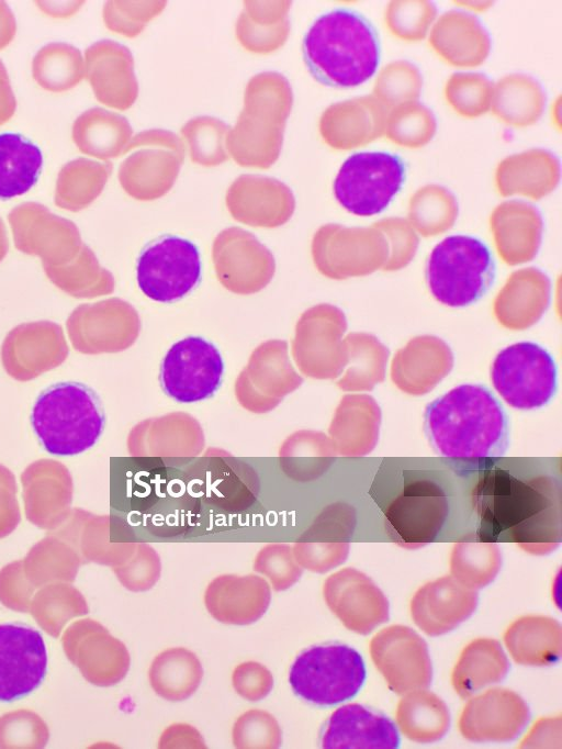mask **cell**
<instances>
[{
  "instance_id": "obj_1",
  "label": "cell",
  "mask_w": 562,
  "mask_h": 749,
  "mask_svg": "<svg viewBox=\"0 0 562 749\" xmlns=\"http://www.w3.org/2000/svg\"><path fill=\"white\" fill-rule=\"evenodd\" d=\"M476 539L515 543L532 555H546L561 541V485L544 472L487 467L471 495Z\"/></svg>"
},
{
  "instance_id": "obj_2",
  "label": "cell",
  "mask_w": 562,
  "mask_h": 749,
  "mask_svg": "<svg viewBox=\"0 0 562 749\" xmlns=\"http://www.w3.org/2000/svg\"><path fill=\"white\" fill-rule=\"evenodd\" d=\"M424 432L437 455L460 462H487L504 456L509 445L507 414L482 384H460L431 401Z\"/></svg>"
},
{
  "instance_id": "obj_3",
  "label": "cell",
  "mask_w": 562,
  "mask_h": 749,
  "mask_svg": "<svg viewBox=\"0 0 562 749\" xmlns=\"http://www.w3.org/2000/svg\"><path fill=\"white\" fill-rule=\"evenodd\" d=\"M304 63L321 83L351 88L378 70L381 44L372 23L361 13L337 8L321 14L302 41Z\"/></svg>"
},
{
  "instance_id": "obj_4",
  "label": "cell",
  "mask_w": 562,
  "mask_h": 749,
  "mask_svg": "<svg viewBox=\"0 0 562 749\" xmlns=\"http://www.w3.org/2000/svg\"><path fill=\"white\" fill-rule=\"evenodd\" d=\"M30 421L48 454L67 457L97 444L105 427V413L93 389L81 382L64 381L37 395Z\"/></svg>"
},
{
  "instance_id": "obj_5",
  "label": "cell",
  "mask_w": 562,
  "mask_h": 749,
  "mask_svg": "<svg viewBox=\"0 0 562 749\" xmlns=\"http://www.w3.org/2000/svg\"><path fill=\"white\" fill-rule=\"evenodd\" d=\"M425 275L437 301L450 308H464L480 300L492 287L496 264L481 239L451 235L434 247Z\"/></svg>"
},
{
  "instance_id": "obj_6",
  "label": "cell",
  "mask_w": 562,
  "mask_h": 749,
  "mask_svg": "<svg viewBox=\"0 0 562 749\" xmlns=\"http://www.w3.org/2000/svg\"><path fill=\"white\" fill-rule=\"evenodd\" d=\"M364 680L366 667L360 653L342 644L303 650L289 671L294 694L318 706H331L353 697Z\"/></svg>"
},
{
  "instance_id": "obj_7",
  "label": "cell",
  "mask_w": 562,
  "mask_h": 749,
  "mask_svg": "<svg viewBox=\"0 0 562 749\" xmlns=\"http://www.w3.org/2000/svg\"><path fill=\"white\" fill-rule=\"evenodd\" d=\"M406 167L403 159L387 152H360L350 155L334 181V194L348 212L371 216L384 211L401 191Z\"/></svg>"
},
{
  "instance_id": "obj_8",
  "label": "cell",
  "mask_w": 562,
  "mask_h": 749,
  "mask_svg": "<svg viewBox=\"0 0 562 749\" xmlns=\"http://www.w3.org/2000/svg\"><path fill=\"white\" fill-rule=\"evenodd\" d=\"M491 380L508 405L533 410L548 404L555 394L558 371L547 349L531 342H520L496 355Z\"/></svg>"
},
{
  "instance_id": "obj_9",
  "label": "cell",
  "mask_w": 562,
  "mask_h": 749,
  "mask_svg": "<svg viewBox=\"0 0 562 749\" xmlns=\"http://www.w3.org/2000/svg\"><path fill=\"white\" fill-rule=\"evenodd\" d=\"M450 500L436 480L405 481L383 508L389 537L398 546L415 549L435 541L447 525Z\"/></svg>"
},
{
  "instance_id": "obj_10",
  "label": "cell",
  "mask_w": 562,
  "mask_h": 749,
  "mask_svg": "<svg viewBox=\"0 0 562 749\" xmlns=\"http://www.w3.org/2000/svg\"><path fill=\"white\" fill-rule=\"evenodd\" d=\"M200 251L191 241L165 235L148 243L136 265L142 292L156 302H175L184 298L200 282Z\"/></svg>"
},
{
  "instance_id": "obj_11",
  "label": "cell",
  "mask_w": 562,
  "mask_h": 749,
  "mask_svg": "<svg viewBox=\"0 0 562 749\" xmlns=\"http://www.w3.org/2000/svg\"><path fill=\"white\" fill-rule=\"evenodd\" d=\"M224 361L217 347L200 336L176 342L166 353L159 372L164 392L179 403L211 398L220 389Z\"/></svg>"
},
{
  "instance_id": "obj_12",
  "label": "cell",
  "mask_w": 562,
  "mask_h": 749,
  "mask_svg": "<svg viewBox=\"0 0 562 749\" xmlns=\"http://www.w3.org/2000/svg\"><path fill=\"white\" fill-rule=\"evenodd\" d=\"M67 659L82 677L97 686H111L124 679L130 668L125 645L91 618L74 622L63 637Z\"/></svg>"
},
{
  "instance_id": "obj_13",
  "label": "cell",
  "mask_w": 562,
  "mask_h": 749,
  "mask_svg": "<svg viewBox=\"0 0 562 749\" xmlns=\"http://www.w3.org/2000/svg\"><path fill=\"white\" fill-rule=\"evenodd\" d=\"M375 668L396 694L429 686L432 667L426 641L412 628L393 625L378 633L370 642Z\"/></svg>"
},
{
  "instance_id": "obj_14",
  "label": "cell",
  "mask_w": 562,
  "mask_h": 749,
  "mask_svg": "<svg viewBox=\"0 0 562 749\" xmlns=\"http://www.w3.org/2000/svg\"><path fill=\"white\" fill-rule=\"evenodd\" d=\"M8 219L15 247L40 256L44 267L65 265L79 248L80 235L76 225L40 203H23L14 208Z\"/></svg>"
},
{
  "instance_id": "obj_15",
  "label": "cell",
  "mask_w": 562,
  "mask_h": 749,
  "mask_svg": "<svg viewBox=\"0 0 562 749\" xmlns=\"http://www.w3.org/2000/svg\"><path fill=\"white\" fill-rule=\"evenodd\" d=\"M46 671L42 634L25 624H0V702L31 694L42 684Z\"/></svg>"
},
{
  "instance_id": "obj_16",
  "label": "cell",
  "mask_w": 562,
  "mask_h": 749,
  "mask_svg": "<svg viewBox=\"0 0 562 749\" xmlns=\"http://www.w3.org/2000/svg\"><path fill=\"white\" fill-rule=\"evenodd\" d=\"M324 599L330 611L350 630L367 635L389 619V602L364 573L347 568L329 577Z\"/></svg>"
},
{
  "instance_id": "obj_17",
  "label": "cell",
  "mask_w": 562,
  "mask_h": 749,
  "mask_svg": "<svg viewBox=\"0 0 562 749\" xmlns=\"http://www.w3.org/2000/svg\"><path fill=\"white\" fill-rule=\"evenodd\" d=\"M529 717L528 705L517 693L492 689L467 703L459 719V729L471 741L505 742L524 730Z\"/></svg>"
},
{
  "instance_id": "obj_18",
  "label": "cell",
  "mask_w": 562,
  "mask_h": 749,
  "mask_svg": "<svg viewBox=\"0 0 562 749\" xmlns=\"http://www.w3.org/2000/svg\"><path fill=\"white\" fill-rule=\"evenodd\" d=\"M477 602L475 590L447 575L418 589L411 601V615L424 633L439 636L469 618Z\"/></svg>"
},
{
  "instance_id": "obj_19",
  "label": "cell",
  "mask_w": 562,
  "mask_h": 749,
  "mask_svg": "<svg viewBox=\"0 0 562 749\" xmlns=\"http://www.w3.org/2000/svg\"><path fill=\"white\" fill-rule=\"evenodd\" d=\"M398 745V733L391 719L356 703L337 708L322 736L326 749H394Z\"/></svg>"
},
{
  "instance_id": "obj_20",
  "label": "cell",
  "mask_w": 562,
  "mask_h": 749,
  "mask_svg": "<svg viewBox=\"0 0 562 749\" xmlns=\"http://www.w3.org/2000/svg\"><path fill=\"white\" fill-rule=\"evenodd\" d=\"M270 600L269 586L258 579L216 580L204 595L209 613L218 622L234 625H248L259 619Z\"/></svg>"
},
{
  "instance_id": "obj_21",
  "label": "cell",
  "mask_w": 562,
  "mask_h": 749,
  "mask_svg": "<svg viewBox=\"0 0 562 749\" xmlns=\"http://www.w3.org/2000/svg\"><path fill=\"white\" fill-rule=\"evenodd\" d=\"M504 641L519 664L542 667L561 657L562 627L549 616L528 615L515 621L505 631Z\"/></svg>"
},
{
  "instance_id": "obj_22",
  "label": "cell",
  "mask_w": 562,
  "mask_h": 749,
  "mask_svg": "<svg viewBox=\"0 0 562 749\" xmlns=\"http://www.w3.org/2000/svg\"><path fill=\"white\" fill-rule=\"evenodd\" d=\"M509 670L502 645L491 638L471 641L461 652L451 674L454 691L462 698L501 682Z\"/></svg>"
},
{
  "instance_id": "obj_23",
  "label": "cell",
  "mask_w": 562,
  "mask_h": 749,
  "mask_svg": "<svg viewBox=\"0 0 562 749\" xmlns=\"http://www.w3.org/2000/svg\"><path fill=\"white\" fill-rule=\"evenodd\" d=\"M396 722L405 737L419 744H429L446 735L450 714L438 695L423 689L406 693L400 701Z\"/></svg>"
},
{
  "instance_id": "obj_24",
  "label": "cell",
  "mask_w": 562,
  "mask_h": 749,
  "mask_svg": "<svg viewBox=\"0 0 562 749\" xmlns=\"http://www.w3.org/2000/svg\"><path fill=\"white\" fill-rule=\"evenodd\" d=\"M86 77L95 97L111 107L122 108L127 100V60L121 46L109 41L86 49Z\"/></svg>"
},
{
  "instance_id": "obj_25",
  "label": "cell",
  "mask_w": 562,
  "mask_h": 749,
  "mask_svg": "<svg viewBox=\"0 0 562 749\" xmlns=\"http://www.w3.org/2000/svg\"><path fill=\"white\" fill-rule=\"evenodd\" d=\"M43 165L40 148L21 135H0V199L27 192L37 181Z\"/></svg>"
},
{
  "instance_id": "obj_26",
  "label": "cell",
  "mask_w": 562,
  "mask_h": 749,
  "mask_svg": "<svg viewBox=\"0 0 562 749\" xmlns=\"http://www.w3.org/2000/svg\"><path fill=\"white\" fill-rule=\"evenodd\" d=\"M203 669L196 656L186 648H170L151 662L148 678L153 690L168 701H183L200 685Z\"/></svg>"
},
{
  "instance_id": "obj_27",
  "label": "cell",
  "mask_w": 562,
  "mask_h": 749,
  "mask_svg": "<svg viewBox=\"0 0 562 749\" xmlns=\"http://www.w3.org/2000/svg\"><path fill=\"white\" fill-rule=\"evenodd\" d=\"M29 612L44 631L58 638L67 623L89 613V606L75 586L68 582H56L38 588Z\"/></svg>"
},
{
  "instance_id": "obj_28",
  "label": "cell",
  "mask_w": 562,
  "mask_h": 749,
  "mask_svg": "<svg viewBox=\"0 0 562 749\" xmlns=\"http://www.w3.org/2000/svg\"><path fill=\"white\" fill-rule=\"evenodd\" d=\"M79 566L80 558L75 549L56 537L38 541L23 561L25 577L36 589L56 582H72Z\"/></svg>"
},
{
  "instance_id": "obj_29",
  "label": "cell",
  "mask_w": 562,
  "mask_h": 749,
  "mask_svg": "<svg viewBox=\"0 0 562 749\" xmlns=\"http://www.w3.org/2000/svg\"><path fill=\"white\" fill-rule=\"evenodd\" d=\"M83 67L78 48L67 43L55 42L36 53L32 62V74L43 89L63 92L80 82Z\"/></svg>"
},
{
  "instance_id": "obj_30",
  "label": "cell",
  "mask_w": 562,
  "mask_h": 749,
  "mask_svg": "<svg viewBox=\"0 0 562 749\" xmlns=\"http://www.w3.org/2000/svg\"><path fill=\"white\" fill-rule=\"evenodd\" d=\"M501 566L502 555L497 545L476 537L456 544L450 557L451 577L473 590L490 584Z\"/></svg>"
},
{
  "instance_id": "obj_31",
  "label": "cell",
  "mask_w": 562,
  "mask_h": 749,
  "mask_svg": "<svg viewBox=\"0 0 562 749\" xmlns=\"http://www.w3.org/2000/svg\"><path fill=\"white\" fill-rule=\"evenodd\" d=\"M125 135L121 118L102 109H91L77 118L72 139L85 154L105 158L120 150Z\"/></svg>"
},
{
  "instance_id": "obj_32",
  "label": "cell",
  "mask_w": 562,
  "mask_h": 749,
  "mask_svg": "<svg viewBox=\"0 0 562 749\" xmlns=\"http://www.w3.org/2000/svg\"><path fill=\"white\" fill-rule=\"evenodd\" d=\"M104 170L103 165L86 158L69 161L58 174L55 203L74 212L85 208L101 188Z\"/></svg>"
},
{
  "instance_id": "obj_33",
  "label": "cell",
  "mask_w": 562,
  "mask_h": 749,
  "mask_svg": "<svg viewBox=\"0 0 562 749\" xmlns=\"http://www.w3.org/2000/svg\"><path fill=\"white\" fill-rule=\"evenodd\" d=\"M49 730L43 718L35 712L19 709L0 717V748H44Z\"/></svg>"
},
{
  "instance_id": "obj_34",
  "label": "cell",
  "mask_w": 562,
  "mask_h": 749,
  "mask_svg": "<svg viewBox=\"0 0 562 749\" xmlns=\"http://www.w3.org/2000/svg\"><path fill=\"white\" fill-rule=\"evenodd\" d=\"M233 741L237 748H276L281 744V730L272 715L254 709L236 720Z\"/></svg>"
},
{
  "instance_id": "obj_35",
  "label": "cell",
  "mask_w": 562,
  "mask_h": 749,
  "mask_svg": "<svg viewBox=\"0 0 562 749\" xmlns=\"http://www.w3.org/2000/svg\"><path fill=\"white\" fill-rule=\"evenodd\" d=\"M35 590L25 577L23 561H14L0 570V603L7 608L29 612Z\"/></svg>"
},
{
  "instance_id": "obj_36",
  "label": "cell",
  "mask_w": 562,
  "mask_h": 749,
  "mask_svg": "<svg viewBox=\"0 0 562 749\" xmlns=\"http://www.w3.org/2000/svg\"><path fill=\"white\" fill-rule=\"evenodd\" d=\"M235 691L248 701H259L266 697L273 685L270 671L258 662L238 664L232 675Z\"/></svg>"
},
{
  "instance_id": "obj_37",
  "label": "cell",
  "mask_w": 562,
  "mask_h": 749,
  "mask_svg": "<svg viewBox=\"0 0 562 749\" xmlns=\"http://www.w3.org/2000/svg\"><path fill=\"white\" fill-rule=\"evenodd\" d=\"M14 481L0 484V538L12 533L20 523Z\"/></svg>"
},
{
  "instance_id": "obj_38",
  "label": "cell",
  "mask_w": 562,
  "mask_h": 749,
  "mask_svg": "<svg viewBox=\"0 0 562 749\" xmlns=\"http://www.w3.org/2000/svg\"><path fill=\"white\" fill-rule=\"evenodd\" d=\"M16 108L9 76L3 63L0 60V125L8 122L14 114Z\"/></svg>"
},
{
  "instance_id": "obj_39",
  "label": "cell",
  "mask_w": 562,
  "mask_h": 749,
  "mask_svg": "<svg viewBox=\"0 0 562 749\" xmlns=\"http://www.w3.org/2000/svg\"><path fill=\"white\" fill-rule=\"evenodd\" d=\"M16 32L15 18L4 1H0V49L11 43Z\"/></svg>"
},
{
  "instance_id": "obj_40",
  "label": "cell",
  "mask_w": 562,
  "mask_h": 749,
  "mask_svg": "<svg viewBox=\"0 0 562 749\" xmlns=\"http://www.w3.org/2000/svg\"><path fill=\"white\" fill-rule=\"evenodd\" d=\"M11 334V333H10ZM13 337H15L13 334H11ZM16 338V337H15ZM27 340V345H25L23 342L19 343V349H30L27 351H22L20 353V356L23 357L26 355V358H30L32 361L37 360L38 358L43 357V337L42 336H26L25 337ZM18 339V338H16Z\"/></svg>"
},
{
  "instance_id": "obj_41",
  "label": "cell",
  "mask_w": 562,
  "mask_h": 749,
  "mask_svg": "<svg viewBox=\"0 0 562 749\" xmlns=\"http://www.w3.org/2000/svg\"><path fill=\"white\" fill-rule=\"evenodd\" d=\"M9 248L8 244V238H7V233H5V227L0 219V261L4 258L7 251Z\"/></svg>"
}]
</instances>
